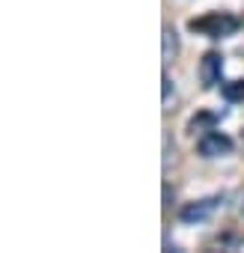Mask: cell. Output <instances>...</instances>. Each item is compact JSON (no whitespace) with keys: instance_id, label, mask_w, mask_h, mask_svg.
Instances as JSON below:
<instances>
[{"instance_id":"obj_2","label":"cell","mask_w":244,"mask_h":253,"mask_svg":"<svg viewBox=\"0 0 244 253\" xmlns=\"http://www.w3.org/2000/svg\"><path fill=\"white\" fill-rule=\"evenodd\" d=\"M197 149H200V155H203V158H223V155H229V152H232V140H229L226 134H220V131L208 128V131L200 137Z\"/></svg>"},{"instance_id":"obj_7","label":"cell","mask_w":244,"mask_h":253,"mask_svg":"<svg viewBox=\"0 0 244 253\" xmlns=\"http://www.w3.org/2000/svg\"><path fill=\"white\" fill-rule=\"evenodd\" d=\"M203 125H214V113H200V116H194V119L188 122V131H194V134H197Z\"/></svg>"},{"instance_id":"obj_5","label":"cell","mask_w":244,"mask_h":253,"mask_svg":"<svg viewBox=\"0 0 244 253\" xmlns=\"http://www.w3.org/2000/svg\"><path fill=\"white\" fill-rule=\"evenodd\" d=\"M220 92H223V98H226V101L238 104V101H244V81H229V84H223V86H220Z\"/></svg>"},{"instance_id":"obj_4","label":"cell","mask_w":244,"mask_h":253,"mask_svg":"<svg viewBox=\"0 0 244 253\" xmlns=\"http://www.w3.org/2000/svg\"><path fill=\"white\" fill-rule=\"evenodd\" d=\"M220 72H223V57L217 51H208L200 63V78H203V86H217L220 84Z\"/></svg>"},{"instance_id":"obj_6","label":"cell","mask_w":244,"mask_h":253,"mask_svg":"<svg viewBox=\"0 0 244 253\" xmlns=\"http://www.w3.org/2000/svg\"><path fill=\"white\" fill-rule=\"evenodd\" d=\"M179 54V36L173 27H164V60H176Z\"/></svg>"},{"instance_id":"obj_1","label":"cell","mask_w":244,"mask_h":253,"mask_svg":"<svg viewBox=\"0 0 244 253\" xmlns=\"http://www.w3.org/2000/svg\"><path fill=\"white\" fill-rule=\"evenodd\" d=\"M194 33H203L208 39H223V36H232L238 27H241V18L229 15V12H208L205 18H194L188 24Z\"/></svg>"},{"instance_id":"obj_8","label":"cell","mask_w":244,"mask_h":253,"mask_svg":"<svg viewBox=\"0 0 244 253\" xmlns=\"http://www.w3.org/2000/svg\"><path fill=\"white\" fill-rule=\"evenodd\" d=\"M161 84H164V101L170 98V89H173V81H170V75H164L161 78Z\"/></svg>"},{"instance_id":"obj_9","label":"cell","mask_w":244,"mask_h":253,"mask_svg":"<svg viewBox=\"0 0 244 253\" xmlns=\"http://www.w3.org/2000/svg\"><path fill=\"white\" fill-rule=\"evenodd\" d=\"M241 211H244V206H241Z\"/></svg>"},{"instance_id":"obj_3","label":"cell","mask_w":244,"mask_h":253,"mask_svg":"<svg viewBox=\"0 0 244 253\" xmlns=\"http://www.w3.org/2000/svg\"><path fill=\"white\" fill-rule=\"evenodd\" d=\"M220 206V197H205V200H194V203H188L182 211H179V217L185 220V223H203V220H208L211 214H214V209Z\"/></svg>"}]
</instances>
